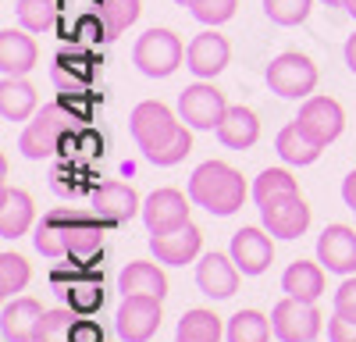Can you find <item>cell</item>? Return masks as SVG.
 I'll return each instance as SVG.
<instances>
[{"instance_id":"cell-21","label":"cell","mask_w":356,"mask_h":342,"mask_svg":"<svg viewBox=\"0 0 356 342\" xmlns=\"http://www.w3.org/2000/svg\"><path fill=\"white\" fill-rule=\"evenodd\" d=\"M118 293L122 296H157V300H164L168 296V278L150 261H132L122 271V278H118Z\"/></svg>"},{"instance_id":"cell-16","label":"cell","mask_w":356,"mask_h":342,"mask_svg":"<svg viewBox=\"0 0 356 342\" xmlns=\"http://www.w3.org/2000/svg\"><path fill=\"white\" fill-rule=\"evenodd\" d=\"M317 261L335 271V275H353L356 271V232L349 225H328L317 239Z\"/></svg>"},{"instance_id":"cell-37","label":"cell","mask_w":356,"mask_h":342,"mask_svg":"<svg viewBox=\"0 0 356 342\" xmlns=\"http://www.w3.org/2000/svg\"><path fill=\"white\" fill-rule=\"evenodd\" d=\"M68 307L75 314H93L104 307V289H100V282H75L72 289H68Z\"/></svg>"},{"instance_id":"cell-33","label":"cell","mask_w":356,"mask_h":342,"mask_svg":"<svg viewBox=\"0 0 356 342\" xmlns=\"http://www.w3.org/2000/svg\"><path fill=\"white\" fill-rule=\"evenodd\" d=\"M29 285V261L18 253H0V296L11 300Z\"/></svg>"},{"instance_id":"cell-18","label":"cell","mask_w":356,"mask_h":342,"mask_svg":"<svg viewBox=\"0 0 356 342\" xmlns=\"http://www.w3.org/2000/svg\"><path fill=\"white\" fill-rule=\"evenodd\" d=\"M200 243H203V232L189 221L186 228L178 232H168V236H150V250L161 264H171V268H186L189 261L200 256Z\"/></svg>"},{"instance_id":"cell-26","label":"cell","mask_w":356,"mask_h":342,"mask_svg":"<svg viewBox=\"0 0 356 342\" xmlns=\"http://www.w3.org/2000/svg\"><path fill=\"white\" fill-rule=\"evenodd\" d=\"M221 332H225V325L218 314L196 307V310L182 314V321L175 328V342H221Z\"/></svg>"},{"instance_id":"cell-2","label":"cell","mask_w":356,"mask_h":342,"mask_svg":"<svg viewBox=\"0 0 356 342\" xmlns=\"http://www.w3.org/2000/svg\"><path fill=\"white\" fill-rule=\"evenodd\" d=\"M182 129H186L182 118H178L171 107H164L161 100H143L129 114V132H132L136 147L143 150L146 161H154L164 147H171Z\"/></svg>"},{"instance_id":"cell-12","label":"cell","mask_w":356,"mask_h":342,"mask_svg":"<svg viewBox=\"0 0 356 342\" xmlns=\"http://www.w3.org/2000/svg\"><path fill=\"white\" fill-rule=\"evenodd\" d=\"M143 221L150 228V236H168L189 225V200L178 189H157L146 196L143 204Z\"/></svg>"},{"instance_id":"cell-20","label":"cell","mask_w":356,"mask_h":342,"mask_svg":"<svg viewBox=\"0 0 356 342\" xmlns=\"http://www.w3.org/2000/svg\"><path fill=\"white\" fill-rule=\"evenodd\" d=\"M40 318H43V307L33 296L8 300L4 314H0V335H4V342H33Z\"/></svg>"},{"instance_id":"cell-28","label":"cell","mask_w":356,"mask_h":342,"mask_svg":"<svg viewBox=\"0 0 356 342\" xmlns=\"http://www.w3.org/2000/svg\"><path fill=\"white\" fill-rule=\"evenodd\" d=\"M97 253H104V225L93 214H79L68 256H72V261H93Z\"/></svg>"},{"instance_id":"cell-39","label":"cell","mask_w":356,"mask_h":342,"mask_svg":"<svg viewBox=\"0 0 356 342\" xmlns=\"http://www.w3.org/2000/svg\"><path fill=\"white\" fill-rule=\"evenodd\" d=\"M328 339H332V342H356V321L335 314V318L328 321Z\"/></svg>"},{"instance_id":"cell-9","label":"cell","mask_w":356,"mask_h":342,"mask_svg":"<svg viewBox=\"0 0 356 342\" xmlns=\"http://www.w3.org/2000/svg\"><path fill=\"white\" fill-rule=\"evenodd\" d=\"M271 328L282 342H314L321 335V314L314 303L285 296L271 310Z\"/></svg>"},{"instance_id":"cell-4","label":"cell","mask_w":356,"mask_h":342,"mask_svg":"<svg viewBox=\"0 0 356 342\" xmlns=\"http://www.w3.org/2000/svg\"><path fill=\"white\" fill-rule=\"evenodd\" d=\"M186 57V47L171 28H146V33L136 40L132 61L146 79H168Z\"/></svg>"},{"instance_id":"cell-8","label":"cell","mask_w":356,"mask_h":342,"mask_svg":"<svg viewBox=\"0 0 356 342\" xmlns=\"http://www.w3.org/2000/svg\"><path fill=\"white\" fill-rule=\"evenodd\" d=\"M296 125H300V132L307 139H314L317 147L324 150L328 142H335L346 129V114L339 107V100L332 97H307L300 114H296Z\"/></svg>"},{"instance_id":"cell-10","label":"cell","mask_w":356,"mask_h":342,"mask_svg":"<svg viewBox=\"0 0 356 342\" xmlns=\"http://www.w3.org/2000/svg\"><path fill=\"white\" fill-rule=\"evenodd\" d=\"M118 335L125 342H150L161 328V300L157 296H125L118 307Z\"/></svg>"},{"instance_id":"cell-1","label":"cell","mask_w":356,"mask_h":342,"mask_svg":"<svg viewBox=\"0 0 356 342\" xmlns=\"http://www.w3.org/2000/svg\"><path fill=\"white\" fill-rule=\"evenodd\" d=\"M189 200L214 218H228L246 204V179L225 161H207L189 179Z\"/></svg>"},{"instance_id":"cell-44","label":"cell","mask_w":356,"mask_h":342,"mask_svg":"<svg viewBox=\"0 0 356 342\" xmlns=\"http://www.w3.org/2000/svg\"><path fill=\"white\" fill-rule=\"evenodd\" d=\"M346 11H349V15L356 18V0H346Z\"/></svg>"},{"instance_id":"cell-19","label":"cell","mask_w":356,"mask_h":342,"mask_svg":"<svg viewBox=\"0 0 356 342\" xmlns=\"http://www.w3.org/2000/svg\"><path fill=\"white\" fill-rule=\"evenodd\" d=\"M40 50L33 43V36H25L22 28H0V72L22 79L36 68Z\"/></svg>"},{"instance_id":"cell-14","label":"cell","mask_w":356,"mask_h":342,"mask_svg":"<svg viewBox=\"0 0 356 342\" xmlns=\"http://www.w3.org/2000/svg\"><path fill=\"white\" fill-rule=\"evenodd\" d=\"M232 261L243 275H264L275 261V246H271V232H260V228H239L232 236Z\"/></svg>"},{"instance_id":"cell-35","label":"cell","mask_w":356,"mask_h":342,"mask_svg":"<svg viewBox=\"0 0 356 342\" xmlns=\"http://www.w3.org/2000/svg\"><path fill=\"white\" fill-rule=\"evenodd\" d=\"M282 193H300L296 179L289 175V171H282V168H267L264 175L253 182V200L257 204H264V200H271V196H282Z\"/></svg>"},{"instance_id":"cell-17","label":"cell","mask_w":356,"mask_h":342,"mask_svg":"<svg viewBox=\"0 0 356 342\" xmlns=\"http://www.w3.org/2000/svg\"><path fill=\"white\" fill-rule=\"evenodd\" d=\"M228 57H232V47L225 36H218L214 28L211 33H200L189 47H186V65L193 75L200 79H214L228 68Z\"/></svg>"},{"instance_id":"cell-24","label":"cell","mask_w":356,"mask_h":342,"mask_svg":"<svg viewBox=\"0 0 356 342\" xmlns=\"http://www.w3.org/2000/svg\"><path fill=\"white\" fill-rule=\"evenodd\" d=\"M33 228V196L25 189H4L0 196V239H18Z\"/></svg>"},{"instance_id":"cell-38","label":"cell","mask_w":356,"mask_h":342,"mask_svg":"<svg viewBox=\"0 0 356 342\" xmlns=\"http://www.w3.org/2000/svg\"><path fill=\"white\" fill-rule=\"evenodd\" d=\"M335 314L356 321V278H346L339 285V293H335Z\"/></svg>"},{"instance_id":"cell-23","label":"cell","mask_w":356,"mask_h":342,"mask_svg":"<svg viewBox=\"0 0 356 342\" xmlns=\"http://www.w3.org/2000/svg\"><path fill=\"white\" fill-rule=\"evenodd\" d=\"M218 139L225 142L228 150H250L253 142L260 139V122L250 107H228V114L218 125Z\"/></svg>"},{"instance_id":"cell-7","label":"cell","mask_w":356,"mask_h":342,"mask_svg":"<svg viewBox=\"0 0 356 342\" xmlns=\"http://www.w3.org/2000/svg\"><path fill=\"white\" fill-rule=\"evenodd\" d=\"M260 221L275 239H300L310 228V207L300 193H282L260 204Z\"/></svg>"},{"instance_id":"cell-13","label":"cell","mask_w":356,"mask_h":342,"mask_svg":"<svg viewBox=\"0 0 356 342\" xmlns=\"http://www.w3.org/2000/svg\"><path fill=\"white\" fill-rule=\"evenodd\" d=\"M75 221H79V211H72V207H54V211H47V214L36 221V236H33L36 250H40L43 256H50V261H61V256H68Z\"/></svg>"},{"instance_id":"cell-25","label":"cell","mask_w":356,"mask_h":342,"mask_svg":"<svg viewBox=\"0 0 356 342\" xmlns=\"http://www.w3.org/2000/svg\"><path fill=\"white\" fill-rule=\"evenodd\" d=\"M0 114H4V122H25L36 114V90L33 82L22 79H11L4 75V82H0Z\"/></svg>"},{"instance_id":"cell-3","label":"cell","mask_w":356,"mask_h":342,"mask_svg":"<svg viewBox=\"0 0 356 342\" xmlns=\"http://www.w3.org/2000/svg\"><path fill=\"white\" fill-rule=\"evenodd\" d=\"M72 122H75V114H72L61 100L40 107V111L33 114V122H29V125L22 129V136H18L22 157H29V161L50 157V154L57 150V142H61V136L72 129Z\"/></svg>"},{"instance_id":"cell-27","label":"cell","mask_w":356,"mask_h":342,"mask_svg":"<svg viewBox=\"0 0 356 342\" xmlns=\"http://www.w3.org/2000/svg\"><path fill=\"white\" fill-rule=\"evenodd\" d=\"M275 150H278V157H282L285 164H296V168H307V164H314V161L321 157V147H317L314 139H307L296 122L285 125V129L278 132Z\"/></svg>"},{"instance_id":"cell-40","label":"cell","mask_w":356,"mask_h":342,"mask_svg":"<svg viewBox=\"0 0 356 342\" xmlns=\"http://www.w3.org/2000/svg\"><path fill=\"white\" fill-rule=\"evenodd\" d=\"M72 342H104V332H100V325H93V321H75Z\"/></svg>"},{"instance_id":"cell-41","label":"cell","mask_w":356,"mask_h":342,"mask_svg":"<svg viewBox=\"0 0 356 342\" xmlns=\"http://www.w3.org/2000/svg\"><path fill=\"white\" fill-rule=\"evenodd\" d=\"M342 200H346V207L356 214V171H349L346 182H342Z\"/></svg>"},{"instance_id":"cell-43","label":"cell","mask_w":356,"mask_h":342,"mask_svg":"<svg viewBox=\"0 0 356 342\" xmlns=\"http://www.w3.org/2000/svg\"><path fill=\"white\" fill-rule=\"evenodd\" d=\"M321 4H328V8H346V0H321Z\"/></svg>"},{"instance_id":"cell-34","label":"cell","mask_w":356,"mask_h":342,"mask_svg":"<svg viewBox=\"0 0 356 342\" xmlns=\"http://www.w3.org/2000/svg\"><path fill=\"white\" fill-rule=\"evenodd\" d=\"M314 0H264V15L271 18L275 25H300L310 18Z\"/></svg>"},{"instance_id":"cell-32","label":"cell","mask_w":356,"mask_h":342,"mask_svg":"<svg viewBox=\"0 0 356 342\" xmlns=\"http://www.w3.org/2000/svg\"><path fill=\"white\" fill-rule=\"evenodd\" d=\"M75 310L72 307H57V310H43V318L36 325V339L33 342H72V328H75Z\"/></svg>"},{"instance_id":"cell-29","label":"cell","mask_w":356,"mask_h":342,"mask_svg":"<svg viewBox=\"0 0 356 342\" xmlns=\"http://www.w3.org/2000/svg\"><path fill=\"white\" fill-rule=\"evenodd\" d=\"M139 0H100L97 4V15L107 28V40H118L125 33V28H132L139 22Z\"/></svg>"},{"instance_id":"cell-36","label":"cell","mask_w":356,"mask_h":342,"mask_svg":"<svg viewBox=\"0 0 356 342\" xmlns=\"http://www.w3.org/2000/svg\"><path fill=\"white\" fill-rule=\"evenodd\" d=\"M235 8H239V0H193L189 4L193 18L203 25H225L228 18H235Z\"/></svg>"},{"instance_id":"cell-15","label":"cell","mask_w":356,"mask_h":342,"mask_svg":"<svg viewBox=\"0 0 356 342\" xmlns=\"http://www.w3.org/2000/svg\"><path fill=\"white\" fill-rule=\"evenodd\" d=\"M239 268H235L232 256L225 253H203L200 264H196V285L203 296L211 300H228L235 296V289H239Z\"/></svg>"},{"instance_id":"cell-31","label":"cell","mask_w":356,"mask_h":342,"mask_svg":"<svg viewBox=\"0 0 356 342\" xmlns=\"http://www.w3.org/2000/svg\"><path fill=\"white\" fill-rule=\"evenodd\" d=\"M18 22L25 33H47L54 28L57 15H61V4L57 0H18Z\"/></svg>"},{"instance_id":"cell-42","label":"cell","mask_w":356,"mask_h":342,"mask_svg":"<svg viewBox=\"0 0 356 342\" xmlns=\"http://www.w3.org/2000/svg\"><path fill=\"white\" fill-rule=\"evenodd\" d=\"M346 65H349V72L356 75V33L346 40Z\"/></svg>"},{"instance_id":"cell-5","label":"cell","mask_w":356,"mask_h":342,"mask_svg":"<svg viewBox=\"0 0 356 342\" xmlns=\"http://www.w3.org/2000/svg\"><path fill=\"white\" fill-rule=\"evenodd\" d=\"M267 86L271 93L285 97V100H307L317 86V65L307 54H278L271 65H267Z\"/></svg>"},{"instance_id":"cell-45","label":"cell","mask_w":356,"mask_h":342,"mask_svg":"<svg viewBox=\"0 0 356 342\" xmlns=\"http://www.w3.org/2000/svg\"><path fill=\"white\" fill-rule=\"evenodd\" d=\"M175 4H182V8H189V4H193V0H175Z\"/></svg>"},{"instance_id":"cell-22","label":"cell","mask_w":356,"mask_h":342,"mask_svg":"<svg viewBox=\"0 0 356 342\" xmlns=\"http://www.w3.org/2000/svg\"><path fill=\"white\" fill-rule=\"evenodd\" d=\"M282 289L292 300H303V303H317L324 296V264H310V261H296L289 264V271L282 275Z\"/></svg>"},{"instance_id":"cell-30","label":"cell","mask_w":356,"mask_h":342,"mask_svg":"<svg viewBox=\"0 0 356 342\" xmlns=\"http://www.w3.org/2000/svg\"><path fill=\"white\" fill-rule=\"evenodd\" d=\"M271 332H275L271 321H267L260 310H239L228 321V328H225L228 342H267V339H271Z\"/></svg>"},{"instance_id":"cell-11","label":"cell","mask_w":356,"mask_h":342,"mask_svg":"<svg viewBox=\"0 0 356 342\" xmlns=\"http://www.w3.org/2000/svg\"><path fill=\"white\" fill-rule=\"evenodd\" d=\"M89 214H93L104 228H118V225H125L132 221L136 214H143V204H139V196L132 186L125 182H104L93 200H89Z\"/></svg>"},{"instance_id":"cell-6","label":"cell","mask_w":356,"mask_h":342,"mask_svg":"<svg viewBox=\"0 0 356 342\" xmlns=\"http://www.w3.org/2000/svg\"><path fill=\"white\" fill-rule=\"evenodd\" d=\"M225 114H228V100L218 86L196 82L178 93V118L196 132H218Z\"/></svg>"}]
</instances>
